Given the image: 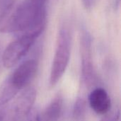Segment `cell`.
<instances>
[{
	"mask_svg": "<svg viewBox=\"0 0 121 121\" xmlns=\"http://www.w3.org/2000/svg\"><path fill=\"white\" fill-rule=\"evenodd\" d=\"M3 116H4V113L0 111V121L3 120Z\"/></svg>",
	"mask_w": 121,
	"mask_h": 121,
	"instance_id": "obj_13",
	"label": "cell"
},
{
	"mask_svg": "<svg viewBox=\"0 0 121 121\" xmlns=\"http://www.w3.org/2000/svg\"><path fill=\"white\" fill-rule=\"evenodd\" d=\"M72 36L69 30L63 27L59 31L55 52L52 63L49 83L51 87L55 86L62 77L68 66L71 52Z\"/></svg>",
	"mask_w": 121,
	"mask_h": 121,
	"instance_id": "obj_2",
	"label": "cell"
},
{
	"mask_svg": "<svg viewBox=\"0 0 121 121\" xmlns=\"http://www.w3.org/2000/svg\"><path fill=\"white\" fill-rule=\"evenodd\" d=\"M80 52L82 80L86 85H89L93 83L95 74L92 59L91 38L86 30H83L81 34Z\"/></svg>",
	"mask_w": 121,
	"mask_h": 121,
	"instance_id": "obj_4",
	"label": "cell"
},
{
	"mask_svg": "<svg viewBox=\"0 0 121 121\" xmlns=\"http://www.w3.org/2000/svg\"><path fill=\"white\" fill-rule=\"evenodd\" d=\"M86 101L83 98H78L73 107L72 118L74 121H85L87 113Z\"/></svg>",
	"mask_w": 121,
	"mask_h": 121,
	"instance_id": "obj_10",
	"label": "cell"
},
{
	"mask_svg": "<svg viewBox=\"0 0 121 121\" xmlns=\"http://www.w3.org/2000/svg\"><path fill=\"white\" fill-rule=\"evenodd\" d=\"M39 36L30 34L21 35L10 43L2 55L4 66L9 69L16 65L30 50Z\"/></svg>",
	"mask_w": 121,
	"mask_h": 121,
	"instance_id": "obj_3",
	"label": "cell"
},
{
	"mask_svg": "<svg viewBox=\"0 0 121 121\" xmlns=\"http://www.w3.org/2000/svg\"><path fill=\"white\" fill-rule=\"evenodd\" d=\"M36 99V91L33 87H27L16 99L11 109L9 121H21L33 108Z\"/></svg>",
	"mask_w": 121,
	"mask_h": 121,
	"instance_id": "obj_5",
	"label": "cell"
},
{
	"mask_svg": "<svg viewBox=\"0 0 121 121\" xmlns=\"http://www.w3.org/2000/svg\"><path fill=\"white\" fill-rule=\"evenodd\" d=\"M101 121H121V113L120 110L118 108L113 111H110L101 119Z\"/></svg>",
	"mask_w": 121,
	"mask_h": 121,
	"instance_id": "obj_11",
	"label": "cell"
},
{
	"mask_svg": "<svg viewBox=\"0 0 121 121\" xmlns=\"http://www.w3.org/2000/svg\"><path fill=\"white\" fill-rule=\"evenodd\" d=\"M48 0H21L13 2L0 17V31L40 36L46 21Z\"/></svg>",
	"mask_w": 121,
	"mask_h": 121,
	"instance_id": "obj_1",
	"label": "cell"
},
{
	"mask_svg": "<svg viewBox=\"0 0 121 121\" xmlns=\"http://www.w3.org/2000/svg\"><path fill=\"white\" fill-rule=\"evenodd\" d=\"M38 66V62L35 60H28L21 64L9 77L13 85L18 90L22 91L27 88L35 77Z\"/></svg>",
	"mask_w": 121,
	"mask_h": 121,
	"instance_id": "obj_6",
	"label": "cell"
},
{
	"mask_svg": "<svg viewBox=\"0 0 121 121\" xmlns=\"http://www.w3.org/2000/svg\"><path fill=\"white\" fill-rule=\"evenodd\" d=\"M4 11H5V10H4L2 8H1V7H0V17H1V16L2 15V13H3Z\"/></svg>",
	"mask_w": 121,
	"mask_h": 121,
	"instance_id": "obj_14",
	"label": "cell"
},
{
	"mask_svg": "<svg viewBox=\"0 0 121 121\" xmlns=\"http://www.w3.org/2000/svg\"><path fill=\"white\" fill-rule=\"evenodd\" d=\"M21 121H40V116L38 109L33 108Z\"/></svg>",
	"mask_w": 121,
	"mask_h": 121,
	"instance_id": "obj_12",
	"label": "cell"
},
{
	"mask_svg": "<svg viewBox=\"0 0 121 121\" xmlns=\"http://www.w3.org/2000/svg\"><path fill=\"white\" fill-rule=\"evenodd\" d=\"M64 99L61 95L56 96L46 106L40 115V121H60L64 113Z\"/></svg>",
	"mask_w": 121,
	"mask_h": 121,
	"instance_id": "obj_8",
	"label": "cell"
},
{
	"mask_svg": "<svg viewBox=\"0 0 121 121\" xmlns=\"http://www.w3.org/2000/svg\"><path fill=\"white\" fill-rule=\"evenodd\" d=\"M20 91L7 77L0 84V107L14 99Z\"/></svg>",
	"mask_w": 121,
	"mask_h": 121,
	"instance_id": "obj_9",
	"label": "cell"
},
{
	"mask_svg": "<svg viewBox=\"0 0 121 121\" xmlns=\"http://www.w3.org/2000/svg\"><path fill=\"white\" fill-rule=\"evenodd\" d=\"M89 104L98 115L105 116L111 111V101L108 92L101 87H96L89 95Z\"/></svg>",
	"mask_w": 121,
	"mask_h": 121,
	"instance_id": "obj_7",
	"label": "cell"
}]
</instances>
